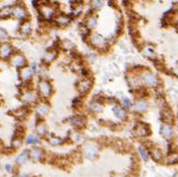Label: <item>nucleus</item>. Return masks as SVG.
Segmentation results:
<instances>
[{
  "mask_svg": "<svg viewBox=\"0 0 178 177\" xmlns=\"http://www.w3.org/2000/svg\"><path fill=\"white\" fill-rule=\"evenodd\" d=\"M29 155L32 159L39 160L42 156V151H41V149H39V148H33V149L30 150Z\"/></svg>",
  "mask_w": 178,
  "mask_h": 177,
  "instance_id": "nucleus-15",
  "label": "nucleus"
},
{
  "mask_svg": "<svg viewBox=\"0 0 178 177\" xmlns=\"http://www.w3.org/2000/svg\"><path fill=\"white\" fill-rule=\"evenodd\" d=\"M97 23L96 17H90L88 20V28H94Z\"/></svg>",
  "mask_w": 178,
  "mask_h": 177,
  "instance_id": "nucleus-25",
  "label": "nucleus"
},
{
  "mask_svg": "<svg viewBox=\"0 0 178 177\" xmlns=\"http://www.w3.org/2000/svg\"><path fill=\"white\" fill-rule=\"evenodd\" d=\"M32 75H33V70L29 67H22L21 71H20V77H21L24 81L31 79Z\"/></svg>",
  "mask_w": 178,
  "mask_h": 177,
  "instance_id": "nucleus-9",
  "label": "nucleus"
},
{
  "mask_svg": "<svg viewBox=\"0 0 178 177\" xmlns=\"http://www.w3.org/2000/svg\"><path fill=\"white\" fill-rule=\"evenodd\" d=\"M113 113H114L116 117L119 119H124L126 117V112H125L123 108H121L119 106H115L113 108Z\"/></svg>",
  "mask_w": 178,
  "mask_h": 177,
  "instance_id": "nucleus-14",
  "label": "nucleus"
},
{
  "mask_svg": "<svg viewBox=\"0 0 178 177\" xmlns=\"http://www.w3.org/2000/svg\"><path fill=\"white\" fill-rule=\"evenodd\" d=\"M152 156L153 158H154L156 161H158V160H160L161 158H162V152H161L158 148H154V149L152 150Z\"/></svg>",
  "mask_w": 178,
  "mask_h": 177,
  "instance_id": "nucleus-20",
  "label": "nucleus"
},
{
  "mask_svg": "<svg viewBox=\"0 0 178 177\" xmlns=\"http://www.w3.org/2000/svg\"><path fill=\"white\" fill-rule=\"evenodd\" d=\"M36 111H37L38 115L45 116L48 113V111H49V108H48L46 104H40V105L37 107V109H36Z\"/></svg>",
  "mask_w": 178,
  "mask_h": 177,
  "instance_id": "nucleus-16",
  "label": "nucleus"
},
{
  "mask_svg": "<svg viewBox=\"0 0 178 177\" xmlns=\"http://www.w3.org/2000/svg\"><path fill=\"white\" fill-rule=\"evenodd\" d=\"M141 78H142L143 82H145L149 86H156L158 84V79L154 75L150 73V72H144L141 75Z\"/></svg>",
  "mask_w": 178,
  "mask_h": 177,
  "instance_id": "nucleus-1",
  "label": "nucleus"
},
{
  "mask_svg": "<svg viewBox=\"0 0 178 177\" xmlns=\"http://www.w3.org/2000/svg\"><path fill=\"white\" fill-rule=\"evenodd\" d=\"M161 133L164 136L165 138H170L172 134H173V130L170 125H167V124H165V125L162 126L161 128Z\"/></svg>",
  "mask_w": 178,
  "mask_h": 177,
  "instance_id": "nucleus-13",
  "label": "nucleus"
},
{
  "mask_svg": "<svg viewBox=\"0 0 178 177\" xmlns=\"http://www.w3.org/2000/svg\"><path fill=\"white\" fill-rule=\"evenodd\" d=\"M139 152H140V154H141V157H142V159L144 160V161H147V160H148V153H147V151L145 150L142 146H140L139 147Z\"/></svg>",
  "mask_w": 178,
  "mask_h": 177,
  "instance_id": "nucleus-24",
  "label": "nucleus"
},
{
  "mask_svg": "<svg viewBox=\"0 0 178 177\" xmlns=\"http://www.w3.org/2000/svg\"><path fill=\"white\" fill-rule=\"evenodd\" d=\"M72 122H73L74 125H78V126H81V125H82L81 117H74L73 119H72Z\"/></svg>",
  "mask_w": 178,
  "mask_h": 177,
  "instance_id": "nucleus-27",
  "label": "nucleus"
},
{
  "mask_svg": "<svg viewBox=\"0 0 178 177\" xmlns=\"http://www.w3.org/2000/svg\"><path fill=\"white\" fill-rule=\"evenodd\" d=\"M90 87H91V81L89 79H84L78 83V90L83 94L86 93V92L90 89Z\"/></svg>",
  "mask_w": 178,
  "mask_h": 177,
  "instance_id": "nucleus-8",
  "label": "nucleus"
},
{
  "mask_svg": "<svg viewBox=\"0 0 178 177\" xmlns=\"http://www.w3.org/2000/svg\"><path fill=\"white\" fill-rule=\"evenodd\" d=\"M161 119L163 120V122H165L168 125V124H171L173 122V114L170 109H168V108H165V109L162 110L161 112Z\"/></svg>",
  "mask_w": 178,
  "mask_h": 177,
  "instance_id": "nucleus-5",
  "label": "nucleus"
},
{
  "mask_svg": "<svg viewBox=\"0 0 178 177\" xmlns=\"http://www.w3.org/2000/svg\"><path fill=\"white\" fill-rule=\"evenodd\" d=\"M94 6L95 7H101L102 6V1H94Z\"/></svg>",
  "mask_w": 178,
  "mask_h": 177,
  "instance_id": "nucleus-30",
  "label": "nucleus"
},
{
  "mask_svg": "<svg viewBox=\"0 0 178 177\" xmlns=\"http://www.w3.org/2000/svg\"><path fill=\"white\" fill-rule=\"evenodd\" d=\"M134 109L138 112H143L147 109V103L144 102V101H138L135 104Z\"/></svg>",
  "mask_w": 178,
  "mask_h": 177,
  "instance_id": "nucleus-18",
  "label": "nucleus"
},
{
  "mask_svg": "<svg viewBox=\"0 0 178 177\" xmlns=\"http://www.w3.org/2000/svg\"><path fill=\"white\" fill-rule=\"evenodd\" d=\"M27 158H28L27 152H22V153H20L17 156V158H16V162H17L18 164H24L27 161Z\"/></svg>",
  "mask_w": 178,
  "mask_h": 177,
  "instance_id": "nucleus-19",
  "label": "nucleus"
},
{
  "mask_svg": "<svg viewBox=\"0 0 178 177\" xmlns=\"http://www.w3.org/2000/svg\"><path fill=\"white\" fill-rule=\"evenodd\" d=\"M123 102H124L125 106H126L127 108H130L131 105H132V104H131V101H130V100H129L128 98H124V99H123Z\"/></svg>",
  "mask_w": 178,
  "mask_h": 177,
  "instance_id": "nucleus-29",
  "label": "nucleus"
},
{
  "mask_svg": "<svg viewBox=\"0 0 178 177\" xmlns=\"http://www.w3.org/2000/svg\"><path fill=\"white\" fill-rule=\"evenodd\" d=\"M56 21H57V23L59 24V25L65 26V25H67V24H69L70 18L68 17V16H66V15H60L59 17L56 19Z\"/></svg>",
  "mask_w": 178,
  "mask_h": 177,
  "instance_id": "nucleus-17",
  "label": "nucleus"
},
{
  "mask_svg": "<svg viewBox=\"0 0 178 177\" xmlns=\"http://www.w3.org/2000/svg\"><path fill=\"white\" fill-rule=\"evenodd\" d=\"M11 63L16 67H24L26 63L25 57L21 54H15L13 57L11 58Z\"/></svg>",
  "mask_w": 178,
  "mask_h": 177,
  "instance_id": "nucleus-4",
  "label": "nucleus"
},
{
  "mask_svg": "<svg viewBox=\"0 0 178 177\" xmlns=\"http://www.w3.org/2000/svg\"><path fill=\"white\" fill-rule=\"evenodd\" d=\"M176 177H178V175H177V176H176Z\"/></svg>",
  "mask_w": 178,
  "mask_h": 177,
  "instance_id": "nucleus-32",
  "label": "nucleus"
},
{
  "mask_svg": "<svg viewBox=\"0 0 178 177\" xmlns=\"http://www.w3.org/2000/svg\"><path fill=\"white\" fill-rule=\"evenodd\" d=\"M41 14L45 19H51L54 15V9L50 6H43L41 8Z\"/></svg>",
  "mask_w": 178,
  "mask_h": 177,
  "instance_id": "nucleus-10",
  "label": "nucleus"
},
{
  "mask_svg": "<svg viewBox=\"0 0 178 177\" xmlns=\"http://www.w3.org/2000/svg\"><path fill=\"white\" fill-rule=\"evenodd\" d=\"M91 41L92 43L94 44L95 46L97 47H103L105 45V43H106V41H105V39L102 37L101 35L99 34H95V35H93V37L91 39Z\"/></svg>",
  "mask_w": 178,
  "mask_h": 177,
  "instance_id": "nucleus-11",
  "label": "nucleus"
},
{
  "mask_svg": "<svg viewBox=\"0 0 178 177\" xmlns=\"http://www.w3.org/2000/svg\"><path fill=\"white\" fill-rule=\"evenodd\" d=\"M14 16L15 18H17L19 20H23L25 19L26 15H27V12H26V9L24 8L23 6L21 5H18L13 8V14H12Z\"/></svg>",
  "mask_w": 178,
  "mask_h": 177,
  "instance_id": "nucleus-2",
  "label": "nucleus"
},
{
  "mask_svg": "<svg viewBox=\"0 0 178 177\" xmlns=\"http://www.w3.org/2000/svg\"><path fill=\"white\" fill-rule=\"evenodd\" d=\"M39 90L43 96L47 97V96H49L51 94V90H52L51 85L49 84V82L47 81H41L39 83Z\"/></svg>",
  "mask_w": 178,
  "mask_h": 177,
  "instance_id": "nucleus-6",
  "label": "nucleus"
},
{
  "mask_svg": "<svg viewBox=\"0 0 178 177\" xmlns=\"http://www.w3.org/2000/svg\"><path fill=\"white\" fill-rule=\"evenodd\" d=\"M13 14V8L9 7V6H6V7H3L2 9H0V18L1 19H6L8 17Z\"/></svg>",
  "mask_w": 178,
  "mask_h": 177,
  "instance_id": "nucleus-12",
  "label": "nucleus"
},
{
  "mask_svg": "<svg viewBox=\"0 0 178 177\" xmlns=\"http://www.w3.org/2000/svg\"><path fill=\"white\" fill-rule=\"evenodd\" d=\"M8 38V33L5 29L0 27V40H5Z\"/></svg>",
  "mask_w": 178,
  "mask_h": 177,
  "instance_id": "nucleus-26",
  "label": "nucleus"
},
{
  "mask_svg": "<svg viewBox=\"0 0 178 177\" xmlns=\"http://www.w3.org/2000/svg\"><path fill=\"white\" fill-rule=\"evenodd\" d=\"M178 161V154L174 153L168 156V163L169 164H174Z\"/></svg>",
  "mask_w": 178,
  "mask_h": 177,
  "instance_id": "nucleus-23",
  "label": "nucleus"
},
{
  "mask_svg": "<svg viewBox=\"0 0 178 177\" xmlns=\"http://www.w3.org/2000/svg\"><path fill=\"white\" fill-rule=\"evenodd\" d=\"M135 133L139 136H147L150 133V129H149V127L146 124H139L135 128Z\"/></svg>",
  "mask_w": 178,
  "mask_h": 177,
  "instance_id": "nucleus-7",
  "label": "nucleus"
},
{
  "mask_svg": "<svg viewBox=\"0 0 178 177\" xmlns=\"http://www.w3.org/2000/svg\"><path fill=\"white\" fill-rule=\"evenodd\" d=\"M39 142V139L37 136H35L33 134L29 135L26 139V143L27 144H35V143H38Z\"/></svg>",
  "mask_w": 178,
  "mask_h": 177,
  "instance_id": "nucleus-22",
  "label": "nucleus"
},
{
  "mask_svg": "<svg viewBox=\"0 0 178 177\" xmlns=\"http://www.w3.org/2000/svg\"><path fill=\"white\" fill-rule=\"evenodd\" d=\"M6 169L9 171V170H10V166H9V165H6Z\"/></svg>",
  "mask_w": 178,
  "mask_h": 177,
  "instance_id": "nucleus-31",
  "label": "nucleus"
},
{
  "mask_svg": "<svg viewBox=\"0 0 178 177\" xmlns=\"http://www.w3.org/2000/svg\"><path fill=\"white\" fill-rule=\"evenodd\" d=\"M12 47L10 46V44L8 43H2L0 45V56L2 58H8L12 54Z\"/></svg>",
  "mask_w": 178,
  "mask_h": 177,
  "instance_id": "nucleus-3",
  "label": "nucleus"
},
{
  "mask_svg": "<svg viewBox=\"0 0 178 177\" xmlns=\"http://www.w3.org/2000/svg\"><path fill=\"white\" fill-rule=\"evenodd\" d=\"M85 154L88 156V157H89V156L92 157V156H94L96 154V148L92 147L91 145L86 146V148H85Z\"/></svg>",
  "mask_w": 178,
  "mask_h": 177,
  "instance_id": "nucleus-21",
  "label": "nucleus"
},
{
  "mask_svg": "<svg viewBox=\"0 0 178 177\" xmlns=\"http://www.w3.org/2000/svg\"><path fill=\"white\" fill-rule=\"evenodd\" d=\"M37 131H38L39 134L43 135L44 133H45L46 129H45V127H44V125H39V126L37 127Z\"/></svg>",
  "mask_w": 178,
  "mask_h": 177,
  "instance_id": "nucleus-28",
  "label": "nucleus"
}]
</instances>
